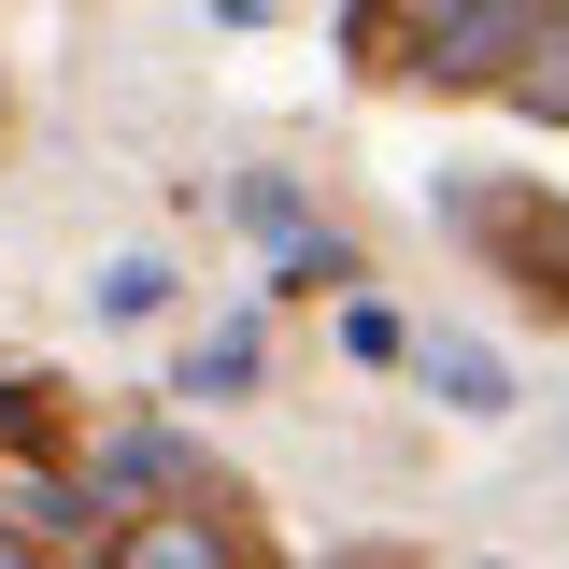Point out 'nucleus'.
I'll return each instance as SVG.
<instances>
[{
    "mask_svg": "<svg viewBox=\"0 0 569 569\" xmlns=\"http://www.w3.org/2000/svg\"><path fill=\"white\" fill-rule=\"evenodd\" d=\"M512 100H527V114H541V129H569V0H541V14H527V29H512Z\"/></svg>",
    "mask_w": 569,
    "mask_h": 569,
    "instance_id": "1",
    "label": "nucleus"
},
{
    "mask_svg": "<svg viewBox=\"0 0 569 569\" xmlns=\"http://www.w3.org/2000/svg\"><path fill=\"white\" fill-rule=\"evenodd\" d=\"M157 299H171V257H114V271H100V313H114V328H142Z\"/></svg>",
    "mask_w": 569,
    "mask_h": 569,
    "instance_id": "2",
    "label": "nucleus"
},
{
    "mask_svg": "<svg viewBox=\"0 0 569 569\" xmlns=\"http://www.w3.org/2000/svg\"><path fill=\"white\" fill-rule=\"evenodd\" d=\"M114 556H129V569H213L228 541H213V527H129Z\"/></svg>",
    "mask_w": 569,
    "mask_h": 569,
    "instance_id": "3",
    "label": "nucleus"
},
{
    "mask_svg": "<svg viewBox=\"0 0 569 569\" xmlns=\"http://www.w3.org/2000/svg\"><path fill=\"white\" fill-rule=\"evenodd\" d=\"M427 370H441V385H456L470 413H498V399H512V385H498V356H470V342H441V356H427Z\"/></svg>",
    "mask_w": 569,
    "mask_h": 569,
    "instance_id": "4",
    "label": "nucleus"
},
{
    "mask_svg": "<svg viewBox=\"0 0 569 569\" xmlns=\"http://www.w3.org/2000/svg\"><path fill=\"white\" fill-rule=\"evenodd\" d=\"M14 556H29V541H14V527H0V569H14Z\"/></svg>",
    "mask_w": 569,
    "mask_h": 569,
    "instance_id": "5",
    "label": "nucleus"
}]
</instances>
